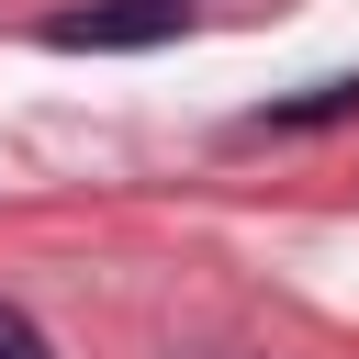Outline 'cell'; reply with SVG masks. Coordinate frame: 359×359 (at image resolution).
<instances>
[{
  "instance_id": "7a4b0ae2",
  "label": "cell",
  "mask_w": 359,
  "mask_h": 359,
  "mask_svg": "<svg viewBox=\"0 0 359 359\" xmlns=\"http://www.w3.org/2000/svg\"><path fill=\"white\" fill-rule=\"evenodd\" d=\"M359 112V79H314L303 101H269V112H247V135H314V123H348Z\"/></svg>"
},
{
  "instance_id": "3957f363",
  "label": "cell",
  "mask_w": 359,
  "mask_h": 359,
  "mask_svg": "<svg viewBox=\"0 0 359 359\" xmlns=\"http://www.w3.org/2000/svg\"><path fill=\"white\" fill-rule=\"evenodd\" d=\"M0 359H56V348H45V325H34L22 303H0Z\"/></svg>"
},
{
  "instance_id": "6da1fadb",
  "label": "cell",
  "mask_w": 359,
  "mask_h": 359,
  "mask_svg": "<svg viewBox=\"0 0 359 359\" xmlns=\"http://www.w3.org/2000/svg\"><path fill=\"white\" fill-rule=\"evenodd\" d=\"M180 22H191V0H112V11L45 22V45H56V56H90V45H168Z\"/></svg>"
}]
</instances>
